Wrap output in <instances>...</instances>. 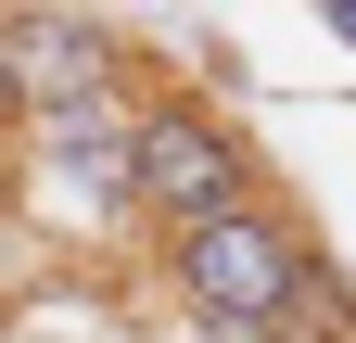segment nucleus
I'll use <instances>...</instances> for the list:
<instances>
[{"instance_id": "nucleus-1", "label": "nucleus", "mask_w": 356, "mask_h": 343, "mask_svg": "<svg viewBox=\"0 0 356 343\" xmlns=\"http://www.w3.org/2000/svg\"><path fill=\"white\" fill-rule=\"evenodd\" d=\"M242 203H267L254 127L216 90H191V76H153L140 90V153H127V229L165 254V242H191L216 217H242Z\"/></svg>"}, {"instance_id": "nucleus-2", "label": "nucleus", "mask_w": 356, "mask_h": 343, "mask_svg": "<svg viewBox=\"0 0 356 343\" xmlns=\"http://www.w3.org/2000/svg\"><path fill=\"white\" fill-rule=\"evenodd\" d=\"M13 26V76H26V127L38 115H89V102H140L153 64L127 51V26L102 13H0Z\"/></svg>"}, {"instance_id": "nucleus-3", "label": "nucleus", "mask_w": 356, "mask_h": 343, "mask_svg": "<svg viewBox=\"0 0 356 343\" xmlns=\"http://www.w3.org/2000/svg\"><path fill=\"white\" fill-rule=\"evenodd\" d=\"M127 153H140V102H89V115H38L13 165L51 191L64 229H127Z\"/></svg>"}, {"instance_id": "nucleus-4", "label": "nucleus", "mask_w": 356, "mask_h": 343, "mask_svg": "<svg viewBox=\"0 0 356 343\" xmlns=\"http://www.w3.org/2000/svg\"><path fill=\"white\" fill-rule=\"evenodd\" d=\"M26 153V76H13V26H0V165Z\"/></svg>"}, {"instance_id": "nucleus-5", "label": "nucleus", "mask_w": 356, "mask_h": 343, "mask_svg": "<svg viewBox=\"0 0 356 343\" xmlns=\"http://www.w3.org/2000/svg\"><path fill=\"white\" fill-rule=\"evenodd\" d=\"M331 38H343V51H356V0H331Z\"/></svg>"}]
</instances>
